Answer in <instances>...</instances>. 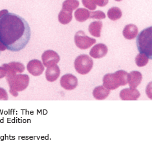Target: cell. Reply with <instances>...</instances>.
Wrapping results in <instances>:
<instances>
[{
    "label": "cell",
    "instance_id": "6da1fadb",
    "mask_svg": "<svg viewBox=\"0 0 152 141\" xmlns=\"http://www.w3.org/2000/svg\"><path fill=\"white\" fill-rule=\"evenodd\" d=\"M31 30L24 18L7 10L0 11V43L11 52L23 50L29 42Z\"/></svg>",
    "mask_w": 152,
    "mask_h": 141
},
{
    "label": "cell",
    "instance_id": "7a4b0ae2",
    "mask_svg": "<svg viewBox=\"0 0 152 141\" xmlns=\"http://www.w3.org/2000/svg\"><path fill=\"white\" fill-rule=\"evenodd\" d=\"M9 86V92L14 97L18 96V92L26 89L29 84L30 78L27 74H12L6 76Z\"/></svg>",
    "mask_w": 152,
    "mask_h": 141
},
{
    "label": "cell",
    "instance_id": "3957f363",
    "mask_svg": "<svg viewBox=\"0 0 152 141\" xmlns=\"http://www.w3.org/2000/svg\"><path fill=\"white\" fill-rule=\"evenodd\" d=\"M152 27L142 30L137 35L136 44L139 52L145 54L149 59H152Z\"/></svg>",
    "mask_w": 152,
    "mask_h": 141
},
{
    "label": "cell",
    "instance_id": "277c9868",
    "mask_svg": "<svg viewBox=\"0 0 152 141\" xmlns=\"http://www.w3.org/2000/svg\"><path fill=\"white\" fill-rule=\"evenodd\" d=\"M128 72L118 70L113 74H107L103 77V86L110 90L118 88L121 86L128 84Z\"/></svg>",
    "mask_w": 152,
    "mask_h": 141
},
{
    "label": "cell",
    "instance_id": "5b68a950",
    "mask_svg": "<svg viewBox=\"0 0 152 141\" xmlns=\"http://www.w3.org/2000/svg\"><path fill=\"white\" fill-rule=\"evenodd\" d=\"M74 66L76 71L82 75L88 74L92 70L93 61L86 54H82L76 58Z\"/></svg>",
    "mask_w": 152,
    "mask_h": 141
},
{
    "label": "cell",
    "instance_id": "8992f818",
    "mask_svg": "<svg viewBox=\"0 0 152 141\" xmlns=\"http://www.w3.org/2000/svg\"><path fill=\"white\" fill-rule=\"evenodd\" d=\"M74 40L76 46L81 50L88 49L96 42L95 39L89 38L82 30H79L75 34Z\"/></svg>",
    "mask_w": 152,
    "mask_h": 141
},
{
    "label": "cell",
    "instance_id": "52a82bcc",
    "mask_svg": "<svg viewBox=\"0 0 152 141\" xmlns=\"http://www.w3.org/2000/svg\"><path fill=\"white\" fill-rule=\"evenodd\" d=\"M42 59L43 66L48 68L56 65L60 61V57L56 52L51 50H48L43 53Z\"/></svg>",
    "mask_w": 152,
    "mask_h": 141
},
{
    "label": "cell",
    "instance_id": "ba28073f",
    "mask_svg": "<svg viewBox=\"0 0 152 141\" xmlns=\"http://www.w3.org/2000/svg\"><path fill=\"white\" fill-rule=\"evenodd\" d=\"M60 85L65 90H73L77 87L78 79L71 74H65L60 79Z\"/></svg>",
    "mask_w": 152,
    "mask_h": 141
},
{
    "label": "cell",
    "instance_id": "9c48e42d",
    "mask_svg": "<svg viewBox=\"0 0 152 141\" xmlns=\"http://www.w3.org/2000/svg\"><path fill=\"white\" fill-rule=\"evenodd\" d=\"M27 69L33 76H39L42 74L45 67L40 61L33 59L30 61L27 65Z\"/></svg>",
    "mask_w": 152,
    "mask_h": 141
},
{
    "label": "cell",
    "instance_id": "30bf717a",
    "mask_svg": "<svg viewBox=\"0 0 152 141\" xmlns=\"http://www.w3.org/2000/svg\"><path fill=\"white\" fill-rule=\"evenodd\" d=\"M108 52L107 46L103 43H99L94 46L89 52V55L94 59H100L106 56Z\"/></svg>",
    "mask_w": 152,
    "mask_h": 141
},
{
    "label": "cell",
    "instance_id": "8fae6325",
    "mask_svg": "<svg viewBox=\"0 0 152 141\" xmlns=\"http://www.w3.org/2000/svg\"><path fill=\"white\" fill-rule=\"evenodd\" d=\"M119 96L122 101H136L140 97V93L136 88H129L122 90Z\"/></svg>",
    "mask_w": 152,
    "mask_h": 141
},
{
    "label": "cell",
    "instance_id": "7c38bea8",
    "mask_svg": "<svg viewBox=\"0 0 152 141\" xmlns=\"http://www.w3.org/2000/svg\"><path fill=\"white\" fill-rule=\"evenodd\" d=\"M3 66L6 68L7 72V75L21 74L25 70L24 65L19 62H10L9 63L3 64Z\"/></svg>",
    "mask_w": 152,
    "mask_h": 141
},
{
    "label": "cell",
    "instance_id": "4fadbf2b",
    "mask_svg": "<svg viewBox=\"0 0 152 141\" xmlns=\"http://www.w3.org/2000/svg\"><path fill=\"white\" fill-rule=\"evenodd\" d=\"M142 80V75L139 71H132L128 75V83L130 88H137Z\"/></svg>",
    "mask_w": 152,
    "mask_h": 141
},
{
    "label": "cell",
    "instance_id": "5bb4252c",
    "mask_svg": "<svg viewBox=\"0 0 152 141\" xmlns=\"http://www.w3.org/2000/svg\"><path fill=\"white\" fill-rule=\"evenodd\" d=\"M138 28L136 25L133 24L127 25L124 28L122 31L123 36L128 40H132V39H135L137 34H138Z\"/></svg>",
    "mask_w": 152,
    "mask_h": 141
},
{
    "label": "cell",
    "instance_id": "9a60e30c",
    "mask_svg": "<svg viewBox=\"0 0 152 141\" xmlns=\"http://www.w3.org/2000/svg\"><path fill=\"white\" fill-rule=\"evenodd\" d=\"M60 75V70L58 66L50 67L47 68L45 71V77L49 82H54L56 81Z\"/></svg>",
    "mask_w": 152,
    "mask_h": 141
},
{
    "label": "cell",
    "instance_id": "2e32d148",
    "mask_svg": "<svg viewBox=\"0 0 152 141\" xmlns=\"http://www.w3.org/2000/svg\"><path fill=\"white\" fill-rule=\"evenodd\" d=\"M110 90L104 86H97L93 91V95L94 98L97 100H104L110 95Z\"/></svg>",
    "mask_w": 152,
    "mask_h": 141
},
{
    "label": "cell",
    "instance_id": "e0dca14e",
    "mask_svg": "<svg viewBox=\"0 0 152 141\" xmlns=\"http://www.w3.org/2000/svg\"><path fill=\"white\" fill-rule=\"evenodd\" d=\"M102 26L103 24L101 21H93L89 25L88 28L89 33L94 37L100 38Z\"/></svg>",
    "mask_w": 152,
    "mask_h": 141
},
{
    "label": "cell",
    "instance_id": "ac0fdd59",
    "mask_svg": "<svg viewBox=\"0 0 152 141\" xmlns=\"http://www.w3.org/2000/svg\"><path fill=\"white\" fill-rule=\"evenodd\" d=\"M90 17V11L88 9L84 8H80L77 9L75 12V17L79 22H84Z\"/></svg>",
    "mask_w": 152,
    "mask_h": 141
},
{
    "label": "cell",
    "instance_id": "d6986e66",
    "mask_svg": "<svg viewBox=\"0 0 152 141\" xmlns=\"http://www.w3.org/2000/svg\"><path fill=\"white\" fill-rule=\"evenodd\" d=\"M58 21L61 24L67 25L69 23L72 21V19H73V12L61 9L58 14Z\"/></svg>",
    "mask_w": 152,
    "mask_h": 141
},
{
    "label": "cell",
    "instance_id": "ffe728a7",
    "mask_svg": "<svg viewBox=\"0 0 152 141\" xmlns=\"http://www.w3.org/2000/svg\"><path fill=\"white\" fill-rule=\"evenodd\" d=\"M107 15V17H109V19H110L111 20L117 21L119 19H121L122 16V13L121 10L119 9L118 7H113L108 10Z\"/></svg>",
    "mask_w": 152,
    "mask_h": 141
},
{
    "label": "cell",
    "instance_id": "44dd1931",
    "mask_svg": "<svg viewBox=\"0 0 152 141\" xmlns=\"http://www.w3.org/2000/svg\"><path fill=\"white\" fill-rule=\"evenodd\" d=\"M79 4L80 3L78 0H66L62 3V9L73 12L78 8Z\"/></svg>",
    "mask_w": 152,
    "mask_h": 141
},
{
    "label": "cell",
    "instance_id": "7402d4cb",
    "mask_svg": "<svg viewBox=\"0 0 152 141\" xmlns=\"http://www.w3.org/2000/svg\"><path fill=\"white\" fill-rule=\"evenodd\" d=\"M149 58L145 54L139 53L135 57V63L139 67H143L148 64Z\"/></svg>",
    "mask_w": 152,
    "mask_h": 141
},
{
    "label": "cell",
    "instance_id": "603a6c76",
    "mask_svg": "<svg viewBox=\"0 0 152 141\" xmlns=\"http://www.w3.org/2000/svg\"><path fill=\"white\" fill-rule=\"evenodd\" d=\"M106 16L104 12L102 11H100V10H96V11H93V12H90V17L89 18H91V19H96V20H103L106 18Z\"/></svg>",
    "mask_w": 152,
    "mask_h": 141
},
{
    "label": "cell",
    "instance_id": "cb8c5ba5",
    "mask_svg": "<svg viewBox=\"0 0 152 141\" xmlns=\"http://www.w3.org/2000/svg\"><path fill=\"white\" fill-rule=\"evenodd\" d=\"M82 2L83 5L90 10H94L96 9V5L93 3V0H82Z\"/></svg>",
    "mask_w": 152,
    "mask_h": 141
},
{
    "label": "cell",
    "instance_id": "d4e9b609",
    "mask_svg": "<svg viewBox=\"0 0 152 141\" xmlns=\"http://www.w3.org/2000/svg\"><path fill=\"white\" fill-rule=\"evenodd\" d=\"M8 99L9 96L6 90L0 87V101H7Z\"/></svg>",
    "mask_w": 152,
    "mask_h": 141
},
{
    "label": "cell",
    "instance_id": "484cf974",
    "mask_svg": "<svg viewBox=\"0 0 152 141\" xmlns=\"http://www.w3.org/2000/svg\"><path fill=\"white\" fill-rule=\"evenodd\" d=\"M93 1L96 6L103 7L107 5L109 0H93Z\"/></svg>",
    "mask_w": 152,
    "mask_h": 141
},
{
    "label": "cell",
    "instance_id": "4316f807",
    "mask_svg": "<svg viewBox=\"0 0 152 141\" xmlns=\"http://www.w3.org/2000/svg\"><path fill=\"white\" fill-rule=\"evenodd\" d=\"M7 74V72L6 68L2 66V67H0V79H2L3 77H6Z\"/></svg>",
    "mask_w": 152,
    "mask_h": 141
},
{
    "label": "cell",
    "instance_id": "83f0119b",
    "mask_svg": "<svg viewBox=\"0 0 152 141\" xmlns=\"http://www.w3.org/2000/svg\"><path fill=\"white\" fill-rule=\"evenodd\" d=\"M6 48L4 46H2L1 43H0V53H1V51H3V50H5Z\"/></svg>",
    "mask_w": 152,
    "mask_h": 141
},
{
    "label": "cell",
    "instance_id": "f1b7e54d",
    "mask_svg": "<svg viewBox=\"0 0 152 141\" xmlns=\"http://www.w3.org/2000/svg\"><path fill=\"white\" fill-rule=\"evenodd\" d=\"M115 1H122V0H115Z\"/></svg>",
    "mask_w": 152,
    "mask_h": 141
}]
</instances>
